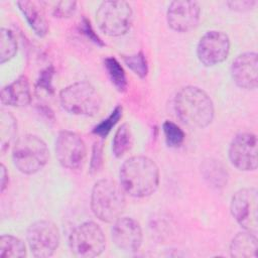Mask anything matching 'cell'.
Segmentation results:
<instances>
[{
	"instance_id": "cell-1",
	"label": "cell",
	"mask_w": 258,
	"mask_h": 258,
	"mask_svg": "<svg viewBox=\"0 0 258 258\" xmlns=\"http://www.w3.org/2000/svg\"><path fill=\"white\" fill-rule=\"evenodd\" d=\"M120 185L133 198H145L158 187L160 174L157 164L146 156H132L120 167Z\"/></svg>"
},
{
	"instance_id": "cell-2",
	"label": "cell",
	"mask_w": 258,
	"mask_h": 258,
	"mask_svg": "<svg viewBox=\"0 0 258 258\" xmlns=\"http://www.w3.org/2000/svg\"><path fill=\"white\" fill-rule=\"evenodd\" d=\"M174 109L184 124L195 128L209 126L215 115L214 103L210 96L195 86L183 87L176 93Z\"/></svg>"
},
{
	"instance_id": "cell-3",
	"label": "cell",
	"mask_w": 258,
	"mask_h": 258,
	"mask_svg": "<svg viewBox=\"0 0 258 258\" xmlns=\"http://www.w3.org/2000/svg\"><path fill=\"white\" fill-rule=\"evenodd\" d=\"M125 191L116 181L104 178L98 180L91 192V209L102 222L114 223L126 207Z\"/></svg>"
},
{
	"instance_id": "cell-4",
	"label": "cell",
	"mask_w": 258,
	"mask_h": 258,
	"mask_svg": "<svg viewBox=\"0 0 258 258\" xmlns=\"http://www.w3.org/2000/svg\"><path fill=\"white\" fill-rule=\"evenodd\" d=\"M49 151L46 143L36 135H23L13 144V164L24 174H34L40 171L47 163Z\"/></svg>"
},
{
	"instance_id": "cell-5",
	"label": "cell",
	"mask_w": 258,
	"mask_h": 258,
	"mask_svg": "<svg viewBox=\"0 0 258 258\" xmlns=\"http://www.w3.org/2000/svg\"><path fill=\"white\" fill-rule=\"evenodd\" d=\"M61 107L77 116H95L101 109L102 98L89 82L80 81L63 88L59 93Z\"/></svg>"
},
{
	"instance_id": "cell-6",
	"label": "cell",
	"mask_w": 258,
	"mask_h": 258,
	"mask_svg": "<svg viewBox=\"0 0 258 258\" xmlns=\"http://www.w3.org/2000/svg\"><path fill=\"white\" fill-rule=\"evenodd\" d=\"M96 20L99 28L106 35L121 36L131 28L133 11L126 1H104L96 12Z\"/></svg>"
},
{
	"instance_id": "cell-7",
	"label": "cell",
	"mask_w": 258,
	"mask_h": 258,
	"mask_svg": "<svg viewBox=\"0 0 258 258\" xmlns=\"http://www.w3.org/2000/svg\"><path fill=\"white\" fill-rule=\"evenodd\" d=\"M71 251L78 257L92 258L100 256L106 248V239L101 227L86 221L78 225L69 236Z\"/></svg>"
},
{
	"instance_id": "cell-8",
	"label": "cell",
	"mask_w": 258,
	"mask_h": 258,
	"mask_svg": "<svg viewBox=\"0 0 258 258\" xmlns=\"http://www.w3.org/2000/svg\"><path fill=\"white\" fill-rule=\"evenodd\" d=\"M26 240L34 257L47 258L52 256L58 247L59 230L51 221L38 220L28 227Z\"/></svg>"
},
{
	"instance_id": "cell-9",
	"label": "cell",
	"mask_w": 258,
	"mask_h": 258,
	"mask_svg": "<svg viewBox=\"0 0 258 258\" xmlns=\"http://www.w3.org/2000/svg\"><path fill=\"white\" fill-rule=\"evenodd\" d=\"M230 210L243 230L257 234L258 191L255 187H245L236 191L231 199Z\"/></svg>"
},
{
	"instance_id": "cell-10",
	"label": "cell",
	"mask_w": 258,
	"mask_h": 258,
	"mask_svg": "<svg viewBox=\"0 0 258 258\" xmlns=\"http://www.w3.org/2000/svg\"><path fill=\"white\" fill-rule=\"evenodd\" d=\"M55 156L59 164L70 170L83 167L87 156V148L83 138L76 132L60 131L55 140Z\"/></svg>"
},
{
	"instance_id": "cell-11",
	"label": "cell",
	"mask_w": 258,
	"mask_h": 258,
	"mask_svg": "<svg viewBox=\"0 0 258 258\" xmlns=\"http://www.w3.org/2000/svg\"><path fill=\"white\" fill-rule=\"evenodd\" d=\"M230 52L229 36L220 30L207 31L199 40L197 54L199 60L206 67L223 62Z\"/></svg>"
},
{
	"instance_id": "cell-12",
	"label": "cell",
	"mask_w": 258,
	"mask_h": 258,
	"mask_svg": "<svg viewBox=\"0 0 258 258\" xmlns=\"http://www.w3.org/2000/svg\"><path fill=\"white\" fill-rule=\"evenodd\" d=\"M257 137L253 133H240L236 135L229 146L231 163L243 171H252L257 168Z\"/></svg>"
},
{
	"instance_id": "cell-13",
	"label": "cell",
	"mask_w": 258,
	"mask_h": 258,
	"mask_svg": "<svg viewBox=\"0 0 258 258\" xmlns=\"http://www.w3.org/2000/svg\"><path fill=\"white\" fill-rule=\"evenodd\" d=\"M201 18V7L196 1H172L166 12L167 23L177 32H187L197 27Z\"/></svg>"
},
{
	"instance_id": "cell-14",
	"label": "cell",
	"mask_w": 258,
	"mask_h": 258,
	"mask_svg": "<svg viewBox=\"0 0 258 258\" xmlns=\"http://www.w3.org/2000/svg\"><path fill=\"white\" fill-rule=\"evenodd\" d=\"M111 237L114 244L126 252L138 251L143 240L140 224L128 217H120L114 222L111 229Z\"/></svg>"
},
{
	"instance_id": "cell-15",
	"label": "cell",
	"mask_w": 258,
	"mask_h": 258,
	"mask_svg": "<svg viewBox=\"0 0 258 258\" xmlns=\"http://www.w3.org/2000/svg\"><path fill=\"white\" fill-rule=\"evenodd\" d=\"M231 76L234 83L245 90H255L258 86V55L248 51L239 54L232 62Z\"/></svg>"
},
{
	"instance_id": "cell-16",
	"label": "cell",
	"mask_w": 258,
	"mask_h": 258,
	"mask_svg": "<svg viewBox=\"0 0 258 258\" xmlns=\"http://www.w3.org/2000/svg\"><path fill=\"white\" fill-rule=\"evenodd\" d=\"M1 103L12 107H25L30 104L31 92L27 78L20 76L1 90Z\"/></svg>"
},
{
	"instance_id": "cell-17",
	"label": "cell",
	"mask_w": 258,
	"mask_h": 258,
	"mask_svg": "<svg viewBox=\"0 0 258 258\" xmlns=\"http://www.w3.org/2000/svg\"><path fill=\"white\" fill-rule=\"evenodd\" d=\"M16 4L34 33L39 37L45 36L48 32L49 26L45 17L44 9L41 7L42 2L24 0L18 1Z\"/></svg>"
},
{
	"instance_id": "cell-18",
	"label": "cell",
	"mask_w": 258,
	"mask_h": 258,
	"mask_svg": "<svg viewBox=\"0 0 258 258\" xmlns=\"http://www.w3.org/2000/svg\"><path fill=\"white\" fill-rule=\"evenodd\" d=\"M258 240L254 233L243 231L238 233L230 244V255L235 258H256Z\"/></svg>"
},
{
	"instance_id": "cell-19",
	"label": "cell",
	"mask_w": 258,
	"mask_h": 258,
	"mask_svg": "<svg viewBox=\"0 0 258 258\" xmlns=\"http://www.w3.org/2000/svg\"><path fill=\"white\" fill-rule=\"evenodd\" d=\"M201 172L205 180L214 188H222L228 182V171L224 164L217 159L208 158L201 165Z\"/></svg>"
},
{
	"instance_id": "cell-20",
	"label": "cell",
	"mask_w": 258,
	"mask_h": 258,
	"mask_svg": "<svg viewBox=\"0 0 258 258\" xmlns=\"http://www.w3.org/2000/svg\"><path fill=\"white\" fill-rule=\"evenodd\" d=\"M17 134V121L15 117L7 111H1L0 115V147L4 154L12 143H15Z\"/></svg>"
},
{
	"instance_id": "cell-21",
	"label": "cell",
	"mask_w": 258,
	"mask_h": 258,
	"mask_svg": "<svg viewBox=\"0 0 258 258\" xmlns=\"http://www.w3.org/2000/svg\"><path fill=\"white\" fill-rule=\"evenodd\" d=\"M26 256L25 244L17 237L4 234L0 237L1 258H23Z\"/></svg>"
},
{
	"instance_id": "cell-22",
	"label": "cell",
	"mask_w": 258,
	"mask_h": 258,
	"mask_svg": "<svg viewBox=\"0 0 258 258\" xmlns=\"http://www.w3.org/2000/svg\"><path fill=\"white\" fill-rule=\"evenodd\" d=\"M133 145L132 132L128 124H122L115 132L112 141L113 154L119 158L125 155Z\"/></svg>"
},
{
	"instance_id": "cell-23",
	"label": "cell",
	"mask_w": 258,
	"mask_h": 258,
	"mask_svg": "<svg viewBox=\"0 0 258 258\" xmlns=\"http://www.w3.org/2000/svg\"><path fill=\"white\" fill-rule=\"evenodd\" d=\"M105 69L107 71V74L114 85V87L119 92H124L127 89V79L125 72L120 64V62L113 56H108L104 60Z\"/></svg>"
},
{
	"instance_id": "cell-24",
	"label": "cell",
	"mask_w": 258,
	"mask_h": 258,
	"mask_svg": "<svg viewBox=\"0 0 258 258\" xmlns=\"http://www.w3.org/2000/svg\"><path fill=\"white\" fill-rule=\"evenodd\" d=\"M17 52V41L14 33L8 28H2L0 33V62L5 63Z\"/></svg>"
},
{
	"instance_id": "cell-25",
	"label": "cell",
	"mask_w": 258,
	"mask_h": 258,
	"mask_svg": "<svg viewBox=\"0 0 258 258\" xmlns=\"http://www.w3.org/2000/svg\"><path fill=\"white\" fill-rule=\"evenodd\" d=\"M122 111L123 109L121 106L119 105L116 106L115 109L111 112V114L106 119L102 120L99 124H97L93 128L92 132L101 138H105L122 117Z\"/></svg>"
},
{
	"instance_id": "cell-26",
	"label": "cell",
	"mask_w": 258,
	"mask_h": 258,
	"mask_svg": "<svg viewBox=\"0 0 258 258\" xmlns=\"http://www.w3.org/2000/svg\"><path fill=\"white\" fill-rule=\"evenodd\" d=\"M165 142L169 147H179L184 140V132L182 129L171 121H165L162 125Z\"/></svg>"
},
{
	"instance_id": "cell-27",
	"label": "cell",
	"mask_w": 258,
	"mask_h": 258,
	"mask_svg": "<svg viewBox=\"0 0 258 258\" xmlns=\"http://www.w3.org/2000/svg\"><path fill=\"white\" fill-rule=\"evenodd\" d=\"M124 62L127 67L139 78H145L148 73V64L145 54L142 51H138L135 54L124 55Z\"/></svg>"
},
{
	"instance_id": "cell-28",
	"label": "cell",
	"mask_w": 258,
	"mask_h": 258,
	"mask_svg": "<svg viewBox=\"0 0 258 258\" xmlns=\"http://www.w3.org/2000/svg\"><path fill=\"white\" fill-rule=\"evenodd\" d=\"M77 10L76 1H58L51 8V14L56 18H69L75 14Z\"/></svg>"
},
{
	"instance_id": "cell-29",
	"label": "cell",
	"mask_w": 258,
	"mask_h": 258,
	"mask_svg": "<svg viewBox=\"0 0 258 258\" xmlns=\"http://www.w3.org/2000/svg\"><path fill=\"white\" fill-rule=\"evenodd\" d=\"M54 75V69L53 67H47L44 69L41 73L40 76L37 80L36 83V88L37 90H42L46 92L47 94H52L54 92L53 87H52V78Z\"/></svg>"
},
{
	"instance_id": "cell-30",
	"label": "cell",
	"mask_w": 258,
	"mask_h": 258,
	"mask_svg": "<svg viewBox=\"0 0 258 258\" xmlns=\"http://www.w3.org/2000/svg\"><path fill=\"white\" fill-rule=\"evenodd\" d=\"M103 164V142L97 141L93 145L92 157L90 162V172L91 174L97 173Z\"/></svg>"
},
{
	"instance_id": "cell-31",
	"label": "cell",
	"mask_w": 258,
	"mask_h": 258,
	"mask_svg": "<svg viewBox=\"0 0 258 258\" xmlns=\"http://www.w3.org/2000/svg\"><path fill=\"white\" fill-rule=\"evenodd\" d=\"M79 29L80 31L87 37L89 38L91 41H93L94 43L98 44V45H104V42L102 41V39L97 35V33L94 31L90 21L86 18V17H83L81 22H80V25H79Z\"/></svg>"
},
{
	"instance_id": "cell-32",
	"label": "cell",
	"mask_w": 258,
	"mask_h": 258,
	"mask_svg": "<svg viewBox=\"0 0 258 258\" xmlns=\"http://www.w3.org/2000/svg\"><path fill=\"white\" fill-rule=\"evenodd\" d=\"M229 7L232 10L239 11V12H244V11H249L253 9V7L256 5V1H251V0H240V1H229L227 3Z\"/></svg>"
},
{
	"instance_id": "cell-33",
	"label": "cell",
	"mask_w": 258,
	"mask_h": 258,
	"mask_svg": "<svg viewBox=\"0 0 258 258\" xmlns=\"http://www.w3.org/2000/svg\"><path fill=\"white\" fill-rule=\"evenodd\" d=\"M8 171L5 167L4 164H1L0 165V182H1V185H0V189H1V192L4 191V189L7 187V184H8Z\"/></svg>"
}]
</instances>
